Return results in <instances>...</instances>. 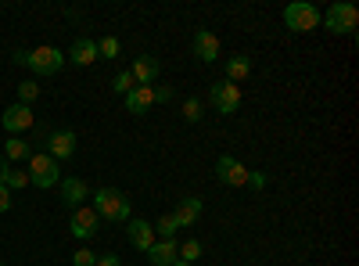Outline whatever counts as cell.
<instances>
[{"label":"cell","instance_id":"14","mask_svg":"<svg viewBox=\"0 0 359 266\" xmlns=\"http://www.w3.org/2000/svg\"><path fill=\"white\" fill-rule=\"evenodd\" d=\"M62 201L69 205V209H79V205L90 198V187H86V180H79V176H62Z\"/></svg>","mask_w":359,"mask_h":266},{"label":"cell","instance_id":"6","mask_svg":"<svg viewBox=\"0 0 359 266\" xmlns=\"http://www.w3.org/2000/svg\"><path fill=\"white\" fill-rule=\"evenodd\" d=\"M208 101H212V108H216L219 115H233L237 108H241V86L219 79V83L208 86Z\"/></svg>","mask_w":359,"mask_h":266},{"label":"cell","instance_id":"20","mask_svg":"<svg viewBox=\"0 0 359 266\" xmlns=\"http://www.w3.org/2000/svg\"><path fill=\"white\" fill-rule=\"evenodd\" d=\"M0 155H4V159H15V162H29V159H33V144H29L25 137H8V144H4V152H0Z\"/></svg>","mask_w":359,"mask_h":266},{"label":"cell","instance_id":"25","mask_svg":"<svg viewBox=\"0 0 359 266\" xmlns=\"http://www.w3.org/2000/svg\"><path fill=\"white\" fill-rule=\"evenodd\" d=\"M198 255H201V241H194V238H191V241L180 245V262H191V266H194V259H198Z\"/></svg>","mask_w":359,"mask_h":266},{"label":"cell","instance_id":"3","mask_svg":"<svg viewBox=\"0 0 359 266\" xmlns=\"http://www.w3.org/2000/svg\"><path fill=\"white\" fill-rule=\"evenodd\" d=\"M25 173H29V184L40 187V191H50L54 184H62V169H57V162L47 152H33Z\"/></svg>","mask_w":359,"mask_h":266},{"label":"cell","instance_id":"10","mask_svg":"<svg viewBox=\"0 0 359 266\" xmlns=\"http://www.w3.org/2000/svg\"><path fill=\"white\" fill-rule=\"evenodd\" d=\"M33 123H36V115L25 105H11V108H4V115H0V126H4L11 137H22L25 130H33Z\"/></svg>","mask_w":359,"mask_h":266},{"label":"cell","instance_id":"5","mask_svg":"<svg viewBox=\"0 0 359 266\" xmlns=\"http://www.w3.org/2000/svg\"><path fill=\"white\" fill-rule=\"evenodd\" d=\"M284 25L291 33H313L320 25V11L309 4V0H294V4L284 8Z\"/></svg>","mask_w":359,"mask_h":266},{"label":"cell","instance_id":"34","mask_svg":"<svg viewBox=\"0 0 359 266\" xmlns=\"http://www.w3.org/2000/svg\"><path fill=\"white\" fill-rule=\"evenodd\" d=\"M172 266H191V262H180V259H176V262H172Z\"/></svg>","mask_w":359,"mask_h":266},{"label":"cell","instance_id":"21","mask_svg":"<svg viewBox=\"0 0 359 266\" xmlns=\"http://www.w3.org/2000/svg\"><path fill=\"white\" fill-rule=\"evenodd\" d=\"M155 227V238H176V230H180V223H176V216L172 213H165L158 223H151Z\"/></svg>","mask_w":359,"mask_h":266},{"label":"cell","instance_id":"12","mask_svg":"<svg viewBox=\"0 0 359 266\" xmlns=\"http://www.w3.org/2000/svg\"><path fill=\"white\" fill-rule=\"evenodd\" d=\"M194 58L205 65H212L219 58V36L212 33V29H198L194 33Z\"/></svg>","mask_w":359,"mask_h":266},{"label":"cell","instance_id":"11","mask_svg":"<svg viewBox=\"0 0 359 266\" xmlns=\"http://www.w3.org/2000/svg\"><path fill=\"white\" fill-rule=\"evenodd\" d=\"M126 72L133 76V83H137V86H155V79H158L162 65H158V58H155V54H140Z\"/></svg>","mask_w":359,"mask_h":266},{"label":"cell","instance_id":"2","mask_svg":"<svg viewBox=\"0 0 359 266\" xmlns=\"http://www.w3.org/2000/svg\"><path fill=\"white\" fill-rule=\"evenodd\" d=\"M320 22H323V29H331V33L348 36V33H355V29H359V8L348 4V0H338V4H331V8L320 15Z\"/></svg>","mask_w":359,"mask_h":266},{"label":"cell","instance_id":"15","mask_svg":"<svg viewBox=\"0 0 359 266\" xmlns=\"http://www.w3.org/2000/svg\"><path fill=\"white\" fill-rule=\"evenodd\" d=\"M180 259V241L176 238H162V241H155L151 248H147V262L151 266H172Z\"/></svg>","mask_w":359,"mask_h":266},{"label":"cell","instance_id":"8","mask_svg":"<svg viewBox=\"0 0 359 266\" xmlns=\"http://www.w3.org/2000/svg\"><path fill=\"white\" fill-rule=\"evenodd\" d=\"M248 166L245 162H237L233 155H219L216 159V176H219V184H226V187H245L248 184Z\"/></svg>","mask_w":359,"mask_h":266},{"label":"cell","instance_id":"17","mask_svg":"<svg viewBox=\"0 0 359 266\" xmlns=\"http://www.w3.org/2000/svg\"><path fill=\"white\" fill-rule=\"evenodd\" d=\"M201 213H205V205H201V198H184L172 209V216H176V223L184 227V230H191L198 220H201Z\"/></svg>","mask_w":359,"mask_h":266},{"label":"cell","instance_id":"9","mask_svg":"<svg viewBox=\"0 0 359 266\" xmlns=\"http://www.w3.org/2000/svg\"><path fill=\"white\" fill-rule=\"evenodd\" d=\"M76 144H79V137H76V130H54V133H47V155L54 159V162H65V159H72L76 155Z\"/></svg>","mask_w":359,"mask_h":266},{"label":"cell","instance_id":"13","mask_svg":"<svg viewBox=\"0 0 359 266\" xmlns=\"http://www.w3.org/2000/svg\"><path fill=\"white\" fill-rule=\"evenodd\" d=\"M126 238H130V245L137 248V252H147V248H151L158 238H155V227L151 223H147V220H130V227H126Z\"/></svg>","mask_w":359,"mask_h":266},{"label":"cell","instance_id":"33","mask_svg":"<svg viewBox=\"0 0 359 266\" xmlns=\"http://www.w3.org/2000/svg\"><path fill=\"white\" fill-rule=\"evenodd\" d=\"M4 176H8V159L0 155V184H4Z\"/></svg>","mask_w":359,"mask_h":266},{"label":"cell","instance_id":"18","mask_svg":"<svg viewBox=\"0 0 359 266\" xmlns=\"http://www.w3.org/2000/svg\"><path fill=\"white\" fill-rule=\"evenodd\" d=\"M123 101H126V112H133V115H144L147 108L155 105V94H151V86H133V91H130Z\"/></svg>","mask_w":359,"mask_h":266},{"label":"cell","instance_id":"26","mask_svg":"<svg viewBox=\"0 0 359 266\" xmlns=\"http://www.w3.org/2000/svg\"><path fill=\"white\" fill-rule=\"evenodd\" d=\"M133 86H137V83H133V76H130V72H118V76L111 79V91H115V94H123V98L133 91Z\"/></svg>","mask_w":359,"mask_h":266},{"label":"cell","instance_id":"27","mask_svg":"<svg viewBox=\"0 0 359 266\" xmlns=\"http://www.w3.org/2000/svg\"><path fill=\"white\" fill-rule=\"evenodd\" d=\"M151 94H155V105H165V101L176 98V91H172L169 83H155V86H151Z\"/></svg>","mask_w":359,"mask_h":266},{"label":"cell","instance_id":"23","mask_svg":"<svg viewBox=\"0 0 359 266\" xmlns=\"http://www.w3.org/2000/svg\"><path fill=\"white\" fill-rule=\"evenodd\" d=\"M4 187H8V191L29 187V173H25V169H8V176H4Z\"/></svg>","mask_w":359,"mask_h":266},{"label":"cell","instance_id":"29","mask_svg":"<svg viewBox=\"0 0 359 266\" xmlns=\"http://www.w3.org/2000/svg\"><path fill=\"white\" fill-rule=\"evenodd\" d=\"M97 262V255L90 252V248H76V255H72V266H94Z\"/></svg>","mask_w":359,"mask_h":266},{"label":"cell","instance_id":"22","mask_svg":"<svg viewBox=\"0 0 359 266\" xmlns=\"http://www.w3.org/2000/svg\"><path fill=\"white\" fill-rule=\"evenodd\" d=\"M36 98H40V83H36V79H25V83L18 86V105H25V108H29Z\"/></svg>","mask_w":359,"mask_h":266},{"label":"cell","instance_id":"16","mask_svg":"<svg viewBox=\"0 0 359 266\" xmlns=\"http://www.w3.org/2000/svg\"><path fill=\"white\" fill-rule=\"evenodd\" d=\"M72 65H79V69H86V65H94L97 62V40H90V36H79L76 44H72V51L65 54Z\"/></svg>","mask_w":359,"mask_h":266},{"label":"cell","instance_id":"1","mask_svg":"<svg viewBox=\"0 0 359 266\" xmlns=\"http://www.w3.org/2000/svg\"><path fill=\"white\" fill-rule=\"evenodd\" d=\"M101 220H108V223H123V220H130V198L118 191V187H101V191H94V205H90Z\"/></svg>","mask_w":359,"mask_h":266},{"label":"cell","instance_id":"30","mask_svg":"<svg viewBox=\"0 0 359 266\" xmlns=\"http://www.w3.org/2000/svg\"><path fill=\"white\" fill-rule=\"evenodd\" d=\"M94 266H123V259H118L115 252H104V255H97V262Z\"/></svg>","mask_w":359,"mask_h":266},{"label":"cell","instance_id":"28","mask_svg":"<svg viewBox=\"0 0 359 266\" xmlns=\"http://www.w3.org/2000/svg\"><path fill=\"white\" fill-rule=\"evenodd\" d=\"M184 119H187V123H198V119H201V101H198V98H187V101H184Z\"/></svg>","mask_w":359,"mask_h":266},{"label":"cell","instance_id":"35","mask_svg":"<svg viewBox=\"0 0 359 266\" xmlns=\"http://www.w3.org/2000/svg\"><path fill=\"white\" fill-rule=\"evenodd\" d=\"M0 266H4V262H0Z\"/></svg>","mask_w":359,"mask_h":266},{"label":"cell","instance_id":"19","mask_svg":"<svg viewBox=\"0 0 359 266\" xmlns=\"http://www.w3.org/2000/svg\"><path fill=\"white\" fill-rule=\"evenodd\" d=\"M252 76V58L248 54H233L226 58V83H241Z\"/></svg>","mask_w":359,"mask_h":266},{"label":"cell","instance_id":"31","mask_svg":"<svg viewBox=\"0 0 359 266\" xmlns=\"http://www.w3.org/2000/svg\"><path fill=\"white\" fill-rule=\"evenodd\" d=\"M8 209H11V191L0 184V213H8Z\"/></svg>","mask_w":359,"mask_h":266},{"label":"cell","instance_id":"7","mask_svg":"<svg viewBox=\"0 0 359 266\" xmlns=\"http://www.w3.org/2000/svg\"><path fill=\"white\" fill-rule=\"evenodd\" d=\"M69 230L76 234L79 241H90V238H97V234H101V216L90 209V205H79V209H72Z\"/></svg>","mask_w":359,"mask_h":266},{"label":"cell","instance_id":"32","mask_svg":"<svg viewBox=\"0 0 359 266\" xmlns=\"http://www.w3.org/2000/svg\"><path fill=\"white\" fill-rule=\"evenodd\" d=\"M248 184L262 191V187H266V176H262V173H248Z\"/></svg>","mask_w":359,"mask_h":266},{"label":"cell","instance_id":"4","mask_svg":"<svg viewBox=\"0 0 359 266\" xmlns=\"http://www.w3.org/2000/svg\"><path fill=\"white\" fill-rule=\"evenodd\" d=\"M69 58L57 51V47H36V51H25V69H33L36 76H54V72H62L65 69Z\"/></svg>","mask_w":359,"mask_h":266},{"label":"cell","instance_id":"24","mask_svg":"<svg viewBox=\"0 0 359 266\" xmlns=\"http://www.w3.org/2000/svg\"><path fill=\"white\" fill-rule=\"evenodd\" d=\"M118 51H123V44H118L115 36L97 40V58H118Z\"/></svg>","mask_w":359,"mask_h":266}]
</instances>
